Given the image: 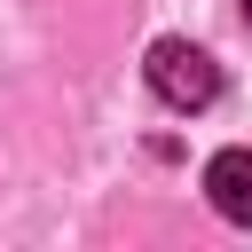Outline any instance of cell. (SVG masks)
<instances>
[{
	"label": "cell",
	"mask_w": 252,
	"mask_h": 252,
	"mask_svg": "<svg viewBox=\"0 0 252 252\" xmlns=\"http://www.w3.org/2000/svg\"><path fill=\"white\" fill-rule=\"evenodd\" d=\"M236 8H244V24H252V0H236Z\"/></svg>",
	"instance_id": "3"
},
{
	"label": "cell",
	"mask_w": 252,
	"mask_h": 252,
	"mask_svg": "<svg viewBox=\"0 0 252 252\" xmlns=\"http://www.w3.org/2000/svg\"><path fill=\"white\" fill-rule=\"evenodd\" d=\"M150 87H158V102H173V110H205V102L220 94V63H213L205 47H189V39H158V47H150Z\"/></svg>",
	"instance_id": "1"
},
{
	"label": "cell",
	"mask_w": 252,
	"mask_h": 252,
	"mask_svg": "<svg viewBox=\"0 0 252 252\" xmlns=\"http://www.w3.org/2000/svg\"><path fill=\"white\" fill-rule=\"evenodd\" d=\"M205 197H213L220 220L252 228V150H220V158L205 165Z\"/></svg>",
	"instance_id": "2"
}]
</instances>
